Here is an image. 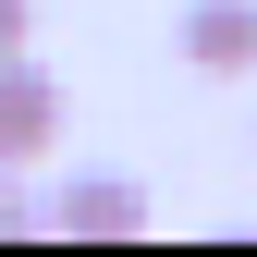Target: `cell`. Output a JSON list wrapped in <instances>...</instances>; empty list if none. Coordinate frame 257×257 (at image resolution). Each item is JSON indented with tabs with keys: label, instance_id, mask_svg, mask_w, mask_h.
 Masks as SVG:
<instances>
[{
	"label": "cell",
	"instance_id": "cell-2",
	"mask_svg": "<svg viewBox=\"0 0 257 257\" xmlns=\"http://www.w3.org/2000/svg\"><path fill=\"white\" fill-rule=\"evenodd\" d=\"M49 220L86 233V245H98V233H147V184H135V172H61Z\"/></svg>",
	"mask_w": 257,
	"mask_h": 257
},
{
	"label": "cell",
	"instance_id": "cell-5",
	"mask_svg": "<svg viewBox=\"0 0 257 257\" xmlns=\"http://www.w3.org/2000/svg\"><path fill=\"white\" fill-rule=\"evenodd\" d=\"M25 13H37V0H0V61L25 49Z\"/></svg>",
	"mask_w": 257,
	"mask_h": 257
},
{
	"label": "cell",
	"instance_id": "cell-1",
	"mask_svg": "<svg viewBox=\"0 0 257 257\" xmlns=\"http://www.w3.org/2000/svg\"><path fill=\"white\" fill-rule=\"evenodd\" d=\"M61 147V74H37V61H0V159H25V172H37V159Z\"/></svg>",
	"mask_w": 257,
	"mask_h": 257
},
{
	"label": "cell",
	"instance_id": "cell-4",
	"mask_svg": "<svg viewBox=\"0 0 257 257\" xmlns=\"http://www.w3.org/2000/svg\"><path fill=\"white\" fill-rule=\"evenodd\" d=\"M37 220H49V208L25 196V159H0V233H37Z\"/></svg>",
	"mask_w": 257,
	"mask_h": 257
},
{
	"label": "cell",
	"instance_id": "cell-3",
	"mask_svg": "<svg viewBox=\"0 0 257 257\" xmlns=\"http://www.w3.org/2000/svg\"><path fill=\"white\" fill-rule=\"evenodd\" d=\"M184 61L196 74H257V0H196L184 13Z\"/></svg>",
	"mask_w": 257,
	"mask_h": 257
}]
</instances>
